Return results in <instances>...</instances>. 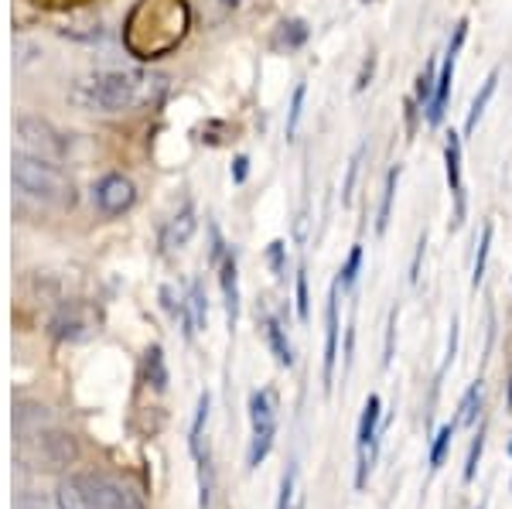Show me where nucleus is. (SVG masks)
<instances>
[{"label":"nucleus","instance_id":"1","mask_svg":"<svg viewBox=\"0 0 512 509\" xmlns=\"http://www.w3.org/2000/svg\"><path fill=\"white\" fill-rule=\"evenodd\" d=\"M154 89H161V79L147 76L137 69H106L89 72L72 82L69 100L79 110H99V113H120L154 100Z\"/></svg>","mask_w":512,"mask_h":509},{"label":"nucleus","instance_id":"2","mask_svg":"<svg viewBox=\"0 0 512 509\" xmlns=\"http://www.w3.org/2000/svg\"><path fill=\"white\" fill-rule=\"evenodd\" d=\"M11 178L18 185V192H24L28 199L55 205V209H65V205L76 202V185L65 175L55 161H45L38 154L18 151L11 161Z\"/></svg>","mask_w":512,"mask_h":509},{"label":"nucleus","instance_id":"3","mask_svg":"<svg viewBox=\"0 0 512 509\" xmlns=\"http://www.w3.org/2000/svg\"><path fill=\"white\" fill-rule=\"evenodd\" d=\"M59 509H144L134 489L106 475H69L55 492Z\"/></svg>","mask_w":512,"mask_h":509},{"label":"nucleus","instance_id":"4","mask_svg":"<svg viewBox=\"0 0 512 509\" xmlns=\"http://www.w3.org/2000/svg\"><path fill=\"white\" fill-rule=\"evenodd\" d=\"M79 458V445L72 434L65 431H28L21 434L18 445V465L21 469H35V472H59L69 469Z\"/></svg>","mask_w":512,"mask_h":509},{"label":"nucleus","instance_id":"5","mask_svg":"<svg viewBox=\"0 0 512 509\" xmlns=\"http://www.w3.org/2000/svg\"><path fill=\"white\" fill-rule=\"evenodd\" d=\"M14 130H18V137H21V144H24V151H28V154H38V158L55 161V164L65 161L72 154L69 134H62L52 120L28 117V113H24V117L14 120Z\"/></svg>","mask_w":512,"mask_h":509},{"label":"nucleus","instance_id":"6","mask_svg":"<svg viewBox=\"0 0 512 509\" xmlns=\"http://www.w3.org/2000/svg\"><path fill=\"white\" fill-rule=\"evenodd\" d=\"M277 397L274 390H256L250 397V421H253V445H250V455L246 462L260 465L267 458L270 445H274V434H277Z\"/></svg>","mask_w":512,"mask_h":509},{"label":"nucleus","instance_id":"7","mask_svg":"<svg viewBox=\"0 0 512 509\" xmlns=\"http://www.w3.org/2000/svg\"><path fill=\"white\" fill-rule=\"evenodd\" d=\"M465 35H468V21H458V28H454V35H451L448 52H444L441 69H437L434 100H431V106H427V123H431V127H437V123L444 120V110H448L451 82H454V69H458V52H461V45H465Z\"/></svg>","mask_w":512,"mask_h":509},{"label":"nucleus","instance_id":"8","mask_svg":"<svg viewBox=\"0 0 512 509\" xmlns=\"http://www.w3.org/2000/svg\"><path fill=\"white\" fill-rule=\"evenodd\" d=\"M93 202L103 216H123L130 205L137 202V192H134V182L123 175H106L103 182L96 185L93 192Z\"/></svg>","mask_w":512,"mask_h":509},{"label":"nucleus","instance_id":"9","mask_svg":"<svg viewBox=\"0 0 512 509\" xmlns=\"http://www.w3.org/2000/svg\"><path fill=\"white\" fill-rule=\"evenodd\" d=\"M444 175H448V192L454 199V229L465 223V212H468V199H465V182H461V137L448 134L444 141Z\"/></svg>","mask_w":512,"mask_h":509},{"label":"nucleus","instance_id":"10","mask_svg":"<svg viewBox=\"0 0 512 509\" xmlns=\"http://www.w3.org/2000/svg\"><path fill=\"white\" fill-rule=\"evenodd\" d=\"M338 284L328 294V305H325V393H332V380H335V359H338Z\"/></svg>","mask_w":512,"mask_h":509},{"label":"nucleus","instance_id":"11","mask_svg":"<svg viewBox=\"0 0 512 509\" xmlns=\"http://www.w3.org/2000/svg\"><path fill=\"white\" fill-rule=\"evenodd\" d=\"M198 219H195V205H185L181 212H175V216L168 219V226L161 229V246L164 250H181L188 240H192Z\"/></svg>","mask_w":512,"mask_h":509},{"label":"nucleus","instance_id":"12","mask_svg":"<svg viewBox=\"0 0 512 509\" xmlns=\"http://www.w3.org/2000/svg\"><path fill=\"white\" fill-rule=\"evenodd\" d=\"M219 284H222V294H226L229 328H236V318H239V274H236V257H233V253H226V260L219 264Z\"/></svg>","mask_w":512,"mask_h":509},{"label":"nucleus","instance_id":"13","mask_svg":"<svg viewBox=\"0 0 512 509\" xmlns=\"http://www.w3.org/2000/svg\"><path fill=\"white\" fill-rule=\"evenodd\" d=\"M376 431H379V397L373 393V397L366 400V407H362V421H359V455H366V448H369V455H373V448H376Z\"/></svg>","mask_w":512,"mask_h":509},{"label":"nucleus","instance_id":"14","mask_svg":"<svg viewBox=\"0 0 512 509\" xmlns=\"http://www.w3.org/2000/svg\"><path fill=\"white\" fill-rule=\"evenodd\" d=\"M181 318H185V325H188V335H192L195 328H205V322H209V301H205V294H202V284H192L185 308H181Z\"/></svg>","mask_w":512,"mask_h":509},{"label":"nucleus","instance_id":"15","mask_svg":"<svg viewBox=\"0 0 512 509\" xmlns=\"http://www.w3.org/2000/svg\"><path fill=\"white\" fill-rule=\"evenodd\" d=\"M495 82H499V72H489V79L482 82V89H478V96L472 100V110H468V120H465V134L472 137L478 130V120L485 117V106H489L492 93H495Z\"/></svg>","mask_w":512,"mask_h":509},{"label":"nucleus","instance_id":"16","mask_svg":"<svg viewBox=\"0 0 512 509\" xmlns=\"http://www.w3.org/2000/svg\"><path fill=\"white\" fill-rule=\"evenodd\" d=\"M263 332H267V342H270V349H274L277 363L280 366H294V349H291V342H287V335H284V328H280L277 318H267Z\"/></svg>","mask_w":512,"mask_h":509},{"label":"nucleus","instance_id":"17","mask_svg":"<svg viewBox=\"0 0 512 509\" xmlns=\"http://www.w3.org/2000/svg\"><path fill=\"white\" fill-rule=\"evenodd\" d=\"M396 185H400V164H396V168H390V175H386L383 202H379V212H376V233H386V226H390V212H393V199H396Z\"/></svg>","mask_w":512,"mask_h":509},{"label":"nucleus","instance_id":"18","mask_svg":"<svg viewBox=\"0 0 512 509\" xmlns=\"http://www.w3.org/2000/svg\"><path fill=\"white\" fill-rule=\"evenodd\" d=\"M45 421H48V407L41 404H18V410H14V428H18V434L38 431Z\"/></svg>","mask_w":512,"mask_h":509},{"label":"nucleus","instance_id":"19","mask_svg":"<svg viewBox=\"0 0 512 509\" xmlns=\"http://www.w3.org/2000/svg\"><path fill=\"white\" fill-rule=\"evenodd\" d=\"M492 223L482 226V240H478V253H475V267H472V284L478 287L485 281V267H489V250H492Z\"/></svg>","mask_w":512,"mask_h":509},{"label":"nucleus","instance_id":"20","mask_svg":"<svg viewBox=\"0 0 512 509\" xmlns=\"http://www.w3.org/2000/svg\"><path fill=\"white\" fill-rule=\"evenodd\" d=\"M478 410H482V383H472V387H468V393H465V400H461V407H458V421H454V424H461V428H468V424H475Z\"/></svg>","mask_w":512,"mask_h":509},{"label":"nucleus","instance_id":"21","mask_svg":"<svg viewBox=\"0 0 512 509\" xmlns=\"http://www.w3.org/2000/svg\"><path fill=\"white\" fill-rule=\"evenodd\" d=\"M434 86H437V62L431 59L424 65V72L417 76V106H420V110H427V106H431Z\"/></svg>","mask_w":512,"mask_h":509},{"label":"nucleus","instance_id":"22","mask_svg":"<svg viewBox=\"0 0 512 509\" xmlns=\"http://www.w3.org/2000/svg\"><path fill=\"white\" fill-rule=\"evenodd\" d=\"M454 428H458V424H444V428L437 431V438L431 445V469H441V465H444V455H448V448H451Z\"/></svg>","mask_w":512,"mask_h":509},{"label":"nucleus","instance_id":"23","mask_svg":"<svg viewBox=\"0 0 512 509\" xmlns=\"http://www.w3.org/2000/svg\"><path fill=\"white\" fill-rule=\"evenodd\" d=\"M147 380L154 383V390H164V383H168V369H164V356H161V349L154 346L151 352H147Z\"/></svg>","mask_w":512,"mask_h":509},{"label":"nucleus","instance_id":"24","mask_svg":"<svg viewBox=\"0 0 512 509\" xmlns=\"http://www.w3.org/2000/svg\"><path fill=\"white\" fill-rule=\"evenodd\" d=\"M280 45H287V48H297V45H304L308 41V24L304 21H284L280 24Z\"/></svg>","mask_w":512,"mask_h":509},{"label":"nucleus","instance_id":"25","mask_svg":"<svg viewBox=\"0 0 512 509\" xmlns=\"http://www.w3.org/2000/svg\"><path fill=\"white\" fill-rule=\"evenodd\" d=\"M359 264H362V246H352L349 260H345L342 274H338V287H352L355 277H359Z\"/></svg>","mask_w":512,"mask_h":509},{"label":"nucleus","instance_id":"26","mask_svg":"<svg viewBox=\"0 0 512 509\" xmlns=\"http://www.w3.org/2000/svg\"><path fill=\"white\" fill-rule=\"evenodd\" d=\"M304 96H308V86H304V82H297L294 100H291V117H287V137H294V134H297V123H301V106H304Z\"/></svg>","mask_w":512,"mask_h":509},{"label":"nucleus","instance_id":"27","mask_svg":"<svg viewBox=\"0 0 512 509\" xmlns=\"http://www.w3.org/2000/svg\"><path fill=\"white\" fill-rule=\"evenodd\" d=\"M362 154H366V147H355V154H352V161H349V175H345V185H342V205L352 202V188H355V175H359Z\"/></svg>","mask_w":512,"mask_h":509},{"label":"nucleus","instance_id":"28","mask_svg":"<svg viewBox=\"0 0 512 509\" xmlns=\"http://www.w3.org/2000/svg\"><path fill=\"white\" fill-rule=\"evenodd\" d=\"M482 448H485V428H478L475 441H472V451H468V462H465V482L475 479V469H478V458H482Z\"/></svg>","mask_w":512,"mask_h":509},{"label":"nucleus","instance_id":"29","mask_svg":"<svg viewBox=\"0 0 512 509\" xmlns=\"http://www.w3.org/2000/svg\"><path fill=\"white\" fill-rule=\"evenodd\" d=\"M14 509H59V503L45 499L41 492H21L18 503H14Z\"/></svg>","mask_w":512,"mask_h":509},{"label":"nucleus","instance_id":"30","mask_svg":"<svg viewBox=\"0 0 512 509\" xmlns=\"http://www.w3.org/2000/svg\"><path fill=\"white\" fill-rule=\"evenodd\" d=\"M297 315H301V322H308V318H311L308 277H304V270H301V274H297Z\"/></svg>","mask_w":512,"mask_h":509},{"label":"nucleus","instance_id":"31","mask_svg":"<svg viewBox=\"0 0 512 509\" xmlns=\"http://www.w3.org/2000/svg\"><path fill=\"white\" fill-rule=\"evenodd\" d=\"M284 253H287V246L284 243H270V253H267V257H270V267H274V274L277 277H284Z\"/></svg>","mask_w":512,"mask_h":509},{"label":"nucleus","instance_id":"32","mask_svg":"<svg viewBox=\"0 0 512 509\" xmlns=\"http://www.w3.org/2000/svg\"><path fill=\"white\" fill-rule=\"evenodd\" d=\"M393 335H396V308L390 315V328H386V356H383V366L393 363Z\"/></svg>","mask_w":512,"mask_h":509},{"label":"nucleus","instance_id":"33","mask_svg":"<svg viewBox=\"0 0 512 509\" xmlns=\"http://www.w3.org/2000/svg\"><path fill=\"white\" fill-rule=\"evenodd\" d=\"M424 250H427V233L420 236V243H417V253H414V267H410V281H417V277H420V260H424Z\"/></svg>","mask_w":512,"mask_h":509},{"label":"nucleus","instance_id":"34","mask_svg":"<svg viewBox=\"0 0 512 509\" xmlns=\"http://www.w3.org/2000/svg\"><path fill=\"white\" fill-rule=\"evenodd\" d=\"M373 65H376V59L369 55V62L362 65V76H359V82H355V93H362V89L369 86V79H373Z\"/></svg>","mask_w":512,"mask_h":509},{"label":"nucleus","instance_id":"35","mask_svg":"<svg viewBox=\"0 0 512 509\" xmlns=\"http://www.w3.org/2000/svg\"><path fill=\"white\" fill-rule=\"evenodd\" d=\"M246 171H250V161H246V158H236V161H233V178H236V182H246Z\"/></svg>","mask_w":512,"mask_h":509},{"label":"nucleus","instance_id":"36","mask_svg":"<svg viewBox=\"0 0 512 509\" xmlns=\"http://www.w3.org/2000/svg\"><path fill=\"white\" fill-rule=\"evenodd\" d=\"M509 407H512V383H509Z\"/></svg>","mask_w":512,"mask_h":509}]
</instances>
